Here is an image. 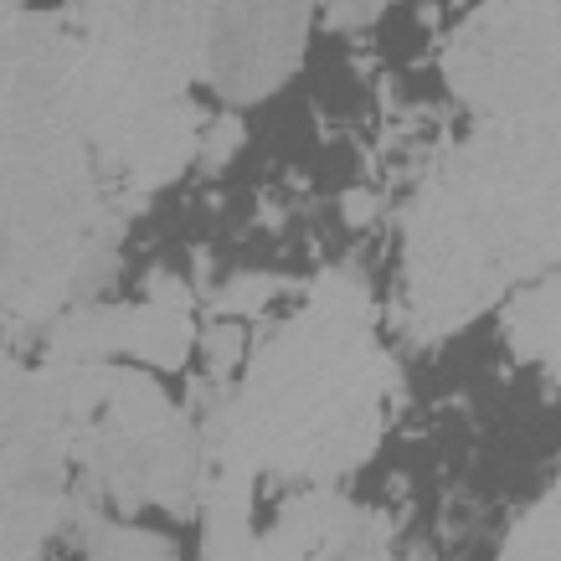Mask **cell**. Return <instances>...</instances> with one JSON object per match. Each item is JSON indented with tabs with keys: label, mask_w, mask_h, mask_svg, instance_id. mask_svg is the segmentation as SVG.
<instances>
[{
	"label": "cell",
	"mask_w": 561,
	"mask_h": 561,
	"mask_svg": "<svg viewBox=\"0 0 561 561\" xmlns=\"http://www.w3.org/2000/svg\"><path fill=\"white\" fill-rule=\"evenodd\" d=\"M72 62L62 16L0 26V324L51 320L114 278L119 217L72 108Z\"/></svg>",
	"instance_id": "1"
},
{
	"label": "cell",
	"mask_w": 561,
	"mask_h": 561,
	"mask_svg": "<svg viewBox=\"0 0 561 561\" xmlns=\"http://www.w3.org/2000/svg\"><path fill=\"white\" fill-rule=\"evenodd\" d=\"M391 381L397 366L371 335V294L351 273H330L253 356L232 408L211 423V474L335 479L356 469L381 438Z\"/></svg>",
	"instance_id": "2"
},
{
	"label": "cell",
	"mask_w": 561,
	"mask_h": 561,
	"mask_svg": "<svg viewBox=\"0 0 561 561\" xmlns=\"http://www.w3.org/2000/svg\"><path fill=\"white\" fill-rule=\"evenodd\" d=\"M557 257V114L484 119L408 211V309L448 335Z\"/></svg>",
	"instance_id": "3"
},
{
	"label": "cell",
	"mask_w": 561,
	"mask_h": 561,
	"mask_svg": "<svg viewBox=\"0 0 561 561\" xmlns=\"http://www.w3.org/2000/svg\"><path fill=\"white\" fill-rule=\"evenodd\" d=\"M217 0H88L72 108L99 175L154 191L175 181L196 150L186 83L202 78L206 21Z\"/></svg>",
	"instance_id": "4"
},
{
	"label": "cell",
	"mask_w": 561,
	"mask_h": 561,
	"mask_svg": "<svg viewBox=\"0 0 561 561\" xmlns=\"http://www.w3.org/2000/svg\"><path fill=\"white\" fill-rule=\"evenodd\" d=\"M47 371L57 376V423L68 427V448L83 463L88 490L124 511L171 505L191 515L206 484V448L165 402V391L145 371L108 360Z\"/></svg>",
	"instance_id": "5"
},
{
	"label": "cell",
	"mask_w": 561,
	"mask_h": 561,
	"mask_svg": "<svg viewBox=\"0 0 561 561\" xmlns=\"http://www.w3.org/2000/svg\"><path fill=\"white\" fill-rule=\"evenodd\" d=\"M443 78L479 119L557 114V0H484L448 36Z\"/></svg>",
	"instance_id": "6"
},
{
	"label": "cell",
	"mask_w": 561,
	"mask_h": 561,
	"mask_svg": "<svg viewBox=\"0 0 561 561\" xmlns=\"http://www.w3.org/2000/svg\"><path fill=\"white\" fill-rule=\"evenodd\" d=\"M314 0H217L202 72L227 103H257L305 62Z\"/></svg>",
	"instance_id": "7"
},
{
	"label": "cell",
	"mask_w": 561,
	"mask_h": 561,
	"mask_svg": "<svg viewBox=\"0 0 561 561\" xmlns=\"http://www.w3.org/2000/svg\"><path fill=\"white\" fill-rule=\"evenodd\" d=\"M68 427L26 423L0 443V557H36L68 505Z\"/></svg>",
	"instance_id": "8"
},
{
	"label": "cell",
	"mask_w": 561,
	"mask_h": 561,
	"mask_svg": "<svg viewBox=\"0 0 561 561\" xmlns=\"http://www.w3.org/2000/svg\"><path fill=\"white\" fill-rule=\"evenodd\" d=\"M191 351L186 309L171 305H129V309H78L51 330L47 366H83V360L135 356L145 366L175 371Z\"/></svg>",
	"instance_id": "9"
},
{
	"label": "cell",
	"mask_w": 561,
	"mask_h": 561,
	"mask_svg": "<svg viewBox=\"0 0 561 561\" xmlns=\"http://www.w3.org/2000/svg\"><path fill=\"white\" fill-rule=\"evenodd\" d=\"M391 536L387 515L356 511L341 494H299L278 515L268 541H257V557H381Z\"/></svg>",
	"instance_id": "10"
},
{
	"label": "cell",
	"mask_w": 561,
	"mask_h": 561,
	"mask_svg": "<svg viewBox=\"0 0 561 561\" xmlns=\"http://www.w3.org/2000/svg\"><path fill=\"white\" fill-rule=\"evenodd\" d=\"M202 500H206V557H257V541L248 530L253 479L211 474L202 484Z\"/></svg>",
	"instance_id": "11"
},
{
	"label": "cell",
	"mask_w": 561,
	"mask_h": 561,
	"mask_svg": "<svg viewBox=\"0 0 561 561\" xmlns=\"http://www.w3.org/2000/svg\"><path fill=\"white\" fill-rule=\"evenodd\" d=\"M26 423H57V376L21 371L16 360L0 351V433Z\"/></svg>",
	"instance_id": "12"
},
{
	"label": "cell",
	"mask_w": 561,
	"mask_h": 561,
	"mask_svg": "<svg viewBox=\"0 0 561 561\" xmlns=\"http://www.w3.org/2000/svg\"><path fill=\"white\" fill-rule=\"evenodd\" d=\"M557 305L561 294L551 278H541L536 289H526L515 299L505 330H511V345L520 360H546V366L557 360Z\"/></svg>",
	"instance_id": "13"
},
{
	"label": "cell",
	"mask_w": 561,
	"mask_h": 561,
	"mask_svg": "<svg viewBox=\"0 0 561 561\" xmlns=\"http://www.w3.org/2000/svg\"><path fill=\"white\" fill-rule=\"evenodd\" d=\"M83 536H88V551H93V557H171L175 551L165 536L103 526V520H93V515H83Z\"/></svg>",
	"instance_id": "14"
},
{
	"label": "cell",
	"mask_w": 561,
	"mask_h": 561,
	"mask_svg": "<svg viewBox=\"0 0 561 561\" xmlns=\"http://www.w3.org/2000/svg\"><path fill=\"white\" fill-rule=\"evenodd\" d=\"M557 511H561V500L557 494H546L541 505L511 530L505 557H557Z\"/></svg>",
	"instance_id": "15"
},
{
	"label": "cell",
	"mask_w": 561,
	"mask_h": 561,
	"mask_svg": "<svg viewBox=\"0 0 561 561\" xmlns=\"http://www.w3.org/2000/svg\"><path fill=\"white\" fill-rule=\"evenodd\" d=\"M320 5H324V16H330L335 32H356V26H371L391 0H320Z\"/></svg>",
	"instance_id": "16"
},
{
	"label": "cell",
	"mask_w": 561,
	"mask_h": 561,
	"mask_svg": "<svg viewBox=\"0 0 561 561\" xmlns=\"http://www.w3.org/2000/svg\"><path fill=\"white\" fill-rule=\"evenodd\" d=\"M238 294H221L217 305L221 309H257L268 294H278V284H268V278H253V284H232Z\"/></svg>",
	"instance_id": "17"
}]
</instances>
